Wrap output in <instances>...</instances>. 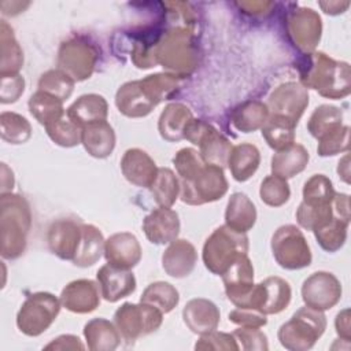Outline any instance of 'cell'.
Returning <instances> with one entry per match:
<instances>
[{
  "mask_svg": "<svg viewBox=\"0 0 351 351\" xmlns=\"http://www.w3.org/2000/svg\"><path fill=\"white\" fill-rule=\"evenodd\" d=\"M222 280L228 299L236 307H243L254 287V267L250 258L247 255L237 258L225 270Z\"/></svg>",
  "mask_w": 351,
  "mask_h": 351,
  "instance_id": "obj_16",
  "label": "cell"
},
{
  "mask_svg": "<svg viewBox=\"0 0 351 351\" xmlns=\"http://www.w3.org/2000/svg\"><path fill=\"white\" fill-rule=\"evenodd\" d=\"M74 88V80L62 70H48L38 80V90L51 93L60 100H66Z\"/></svg>",
  "mask_w": 351,
  "mask_h": 351,
  "instance_id": "obj_44",
  "label": "cell"
},
{
  "mask_svg": "<svg viewBox=\"0 0 351 351\" xmlns=\"http://www.w3.org/2000/svg\"><path fill=\"white\" fill-rule=\"evenodd\" d=\"M291 302V287L280 277H269L252 287L243 308H252L265 315L277 314Z\"/></svg>",
  "mask_w": 351,
  "mask_h": 351,
  "instance_id": "obj_12",
  "label": "cell"
},
{
  "mask_svg": "<svg viewBox=\"0 0 351 351\" xmlns=\"http://www.w3.org/2000/svg\"><path fill=\"white\" fill-rule=\"evenodd\" d=\"M182 318L193 333L204 335L217 329L219 324V310L211 300L196 298L185 304Z\"/></svg>",
  "mask_w": 351,
  "mask_h": 351,
  "instance_id": "obj_24",
  "label": "cell"
},
{
  "mask_svg": "<svg viewBox=\"0 0 351 351\" xmlns=\"http://www.w3.org/2000/svg\"><path fill=\"white\" fill-rule=\"evenodd\" d=\"M30 225L32 214L26 199L15 193H3L0 199V251L3 258L15 259L23 254Z\"/></svg>",
  "mask_w": 351,
  "mask_h": 351,
  "instance_id": "obj_3",
  "label": "cell"
},
{
  "mask_svg": "<svg viewBox=\"0 0 351 351\" xmlns=\"http://www.w3.org/2000/svg\"><path fill=\"white\" fill-rule=\"evenodd\" d=\"M84 335L88 341V348L92 351L114 350L121 341L118 329L106 318L90 319L84 328Z\"/></svg>",
  "mask_w": 351,
  "mask_h": 351,
  "instance_id": "obj_33",
  "label": "cell"
},
{
  "mask_svg": "<svg viewBox=\"0 0 351 351\" xmlns=\"http://www.w3.org/2000/svg\"><path fill=\"white\" fill-rule=\"evenodd\" d=\"M121 170L129 182L143 188H149L158 173L152 158L138 148H130L123 154Z\"/></svg>",
  "mask_w": 351,
  "mask_h": 351,
  "instance_id": "obj_22",
  "label": "cell"
},
{
  "mask_svg": "<svg viewBox=\"0 0 351 351\" xmlns=\"http://www.w3.org/2000/svg\"><path fill=\"white\" fill-rule=\"evenodd\" d=\"M298 67L304 88H313L329 99H340L350 93L348 63L336 62L324 52H311L300 59Z\"/></svg>",
  "mask_w": 351,
  "mask_h": 351,
  "instance_id": "obj_2",
  "label": "cell"
},
{
  "mask_svg": "<svg viewBox=\"0 0 351 351\" xmlns=\"http://www.w3.org/2000/svg\"><path fill=\"white\" fill-rule=\"evenodd\" d=\"M308 162V152L300 144H291L289 147L277 151L271 158V173L281 178H291L304 170Z\"/></svg>",
  "mask_w": 351,
  "mask_h": 351,
  "instance_id": "obj_30",
  "label": "cell"
},
{
  "mask_svg": "<svg viewBox=\"0 0 351 351\" xmlns=\"http://www.w3.org/2000/svg\"><path fill=\"white\" fill-rule=\"evenodd\" d=\"M335 195L332 181L324 174H314L304 182L303 202H328Z\"/></svg>",
  "mask_w": 351,
  "mask_h": 351,
  "instance_id": "obj_46",
  "label": "cell"
},
{
  "mask_svg": "<svg viewBox=\"0 0 351 351\" xmlns=\"http://www.w3.org/2000/svg\"><path fill=\"white\" fill-rule=\"evenodd\" d=\"M326 328V318L322 311L308 306L299 308L292 318L282 324L278 330V340L282 347L292 351L311 348Z\"/></svg>",
  "mask_w": 351,
  "mask_h": 351,
  "instance_id": "obj_6",
  "label": "cell"
},
{
  "mask_svg": "<svg viewBox=\"0 0 351 351\" xmlns=\"http://www.w3.org/2000/svg\"><path fill=\"white\" fill-rule=\"evenodd\" d=\"M178 85V77L170 73L151 74L144 80L123 84L115 95V104L126 117H145L162 100L170 97Z\"/></svg>",
  "mask_w": 351,
  "mask_h": 351,
  "instance_id": "obj_1",
  "label": "cell"
},
{
  "mask_svg": "<svg viewBox=\"0 0 351 351\" xmlns=\"http://www.w3.org/2000/svg\"><path fill=\"white\" fill-rule=\"evenodd\" d=\"M156 64H162L170 74L185 77L197 64V51L189 27L177 26L167 30L156 44Z\"/></svg>",
  "mask_w": 351,
  "mask_h": 351,
  "instance_id": "obj_4",
  "label": "cell"
},
{
  "mask_svg": "<svg viewBox=\"0 0 351 351\" xmlns=\"http://www.w3.org/2000/svg\"><path fill=\"white\" fill-rule=\"evenodd\" d=\"M197 254L186 240H173L162 255V266L165 271L176 278L186 277L195 269Z\"/></svg>",
  "mask_w": 351,
  "mask_h": 351,
  "instance_id": "obj_23",
  "label": "cell"
},
{
  "mask_svg": "<svg viewBox=\"0 0 351 351\" xmlns=\"http://www.w3.org/2000/svg\"><path fill=\"white\" fill-rule=\"evenodd\" d=\"M295 128L296 125L285 118L269 115L267 121L262 126V136L265 137L269 147L276 151H281L293 144Z\"/></svg>",
  "mask_w": 351,
  "mask_h": 351,
  "instance_id": "obj_37",
  "label": "cell"
},
{
  "mask_svg": "<svg viewBox=\"0 0 351 351\" xmlns=\"http://www.w3.org/2000/svg\"><path fill=\"white\" fill-rule=\"evenodd\" d=\"M1 138L10 144L26 143L32 136V126L27 119L16 112H1Z\"/></svg>",
  "mask_w": 351,
  "mask_h": 351,
  "instance_id": "obj_42",
  "label": "cell"
},
{
  "mask_svg": "<svg viewBox=\"0 0 351 351\" xmlns=\"http://www.w3.org/2000/svg\"><path fill=\"white\" fill-rule=\"evenodd\" d=\"M60 310V300L49 292H36L22 303L16 325L27 336H38L45 332L55 321Z\"/></svg>",
  "mask_w": 351,
  "mask_h": 351,
  "instance_id": "obj_8",
  "label": "cell"
},
{
  "mask_svg": "<svg viewBox=\"0 0 351 351\" xmlns=\"http://www.w3.org/2000/svg\"><path fill=\"white\" fill-rule=\"evenodd\" d=\"M96 277L101 296L111 303L126 298L136 289V278L128 269H121L107 263L97 270Z\"/></svg>",
  "mask_w": 351,
  "mask_h": 351,
  "instance_id": "obj_19",
  "label": "cell"
},
{
  "mask_svg": "<svg viewBox=\"0 0 351 351\" xmlns=\"http://www.w3.org/2000/svg\"><path fill=\"white\" fill-rule=\"evenodd\" d=\"M302 298L306 306L325 311L341 298L340 281L328 271H315L302 285Z\"/></svg>",
  "mask_w": 351,
  "mask_h": 351,
  "instance_id": "obj_14",
  "label": "cell"
},
{
  "mask_svg": "<svg viewBox=\"0 0 351 351\" xmlns=\"http://www.w3.org/2000/svg\"><path fill=\"white\" fill-rule=\"evenodd\" d=\"M149 189L159 207L170 208L178 197L180 181L170 169L159 167Z\"/></svg>",
  "mask_w": 351,
  "mask_h": 351,
  "instance_id": "obj_39",
  "label": "cell"
},
{
  "mask_svg": "<svg viewBox=\"0 0 351 351\" xmlns=\"http://www.w3.org/2000/svg\"><path fill=\"white\" fill-rule=\"evenodd\" d=\"M51 348H56V350H64V348L66 350H75V348H80V350H82L84 346L80 343V339L77 336L63 335V336H59L58 339H55L48 346H45V350H51Z\"/></svg>",
  "mask_w": 351,
  "mask_h": 351,
  "instance_id": "obj_52",
  "label": "cell"
},
{
  "mask_svg": "<svg viewBox=\"0 0 351 351\" xmlns=\"http://www.w3.org/2000/svg\"><path fill=\"white\" fill-rule=\"evenodd\" d=\"M271 251L277 263L288 270L303 269L311 263L310 247L295 225H284L274 232Z\"/></svg>",
  "mask_w": 351,
  "mask_h": 351,
  "instance_id": "obj_10",
  "label": "cell"
},
{
  "mask_svg": "<svg viewBox=\"0 0 351 351\" xmlns=\"http://www.w3.org/2000/svg\"><path fill=\"white\" fill-rule=\"evenodd\" d=\"M99 285L92 280H75L67 284L60 293V303L70 311L85 314L93 311L100 303Z\"/></svg>",
  "mask_w": 351,
  "mask_h": 351,
  "instance_id": "obj_20",
  "label": "cell"
},
{
  "mask_svg": "<svg viewBox=\"0 0 351 351\" xmlns=\"http://www.w3.org/2000/svg\"><path fill=\"white\" fill-rule=\"evenodd\" d=\"M248 252V237L226 225L217 228L203 245L204 266L214 274L222 276L225 270L241 255Z\"/></svg>",
  "mask_w": 351,
  "mask_h": 351,
  "instance_id": "obj_5",
  "label": "cell"
},
{
  "mask_svg": "<svg viewBox=\"0 0 351 351\" xmlns=\"http://www.w3.org/2000/svg\"><path fill=\"white\" fill-rule=\"evenodd\" d=\"M191 110L181 103H171L162 111L158 122L160 136L167 141H180L184 138V130L192 119Z\"/></svg>",
  "mask_w": 351,
  "mask_h": 351,
  "instance_id": "obj_29",
  "label": "cell"
},
{
  "mask_svg": "<svg viewBox=\"0 0 351 351\" xmlns=\"http://www.w3.org/2000/svg\"><path fill=\"white\" fill-rule=\"evenodd\" d=\"M308 106V93L299 82H285L276 88L269 97L271 115H277L298 125Z\"/></svg>",
  "mask_w": 351,
  "mask_h": 351,
  "instance_id": "obj_15",
  "label": "cell"
},
{
  "mask_svg": "<svg viewBox=\"0 0 351 351\" xmlns=\"http://www.w3.org/2000/svg\"><path fill=\"white\" fill-rule=\"evenodd\" d=\"M287 32L298 49L311 53L319 43L322 22L314 10L300 7L288 14Z\"/></svg>",
  "mask_w": 351,
  "mask_h": 351,
  "instance_id": "obj_13",
  "label": "cell"
},
{
  "mask_svg": "<svg viewBox=\"0 0 351 351\" xmlns=\"http://www.w3.org/2000/svg\"><path fill=\"white\" fill-rule=\"evenodd\" d=\"M25 89V80L19 74L3 75L0 88V101L3 104L14 103L19 99Z\"/></svg>",
  "mask_w": 351,
  "mask_h": 351,
  "instance_id": "obj_50",
  "label": "cell"
},
{
  "mask_svg": "<svg viewBox=\"0 0 351 351\" xmlns=\"http://www.w3.org/2000/svg\"><path fill=\"white\" fill-rule=\"evenodd\" d=\"M228 191L223 170L215 165L203 163L192 176L180 180L181 200L191 206H199L221 199Z\"/></svg>",
  "mask_w": 351,
  "mask_h": 351,
  "instance_id": "obj_7",
  "label": "cell"
},
{
  "mask_svg": "<svg viewBox=\"0 0 351 351\" xmlns=\"http://www.w3.org/2000/svg\"><path fill=\"white\" fill-rule=\"evenodd\" d=\"M97 60L96 49L81 38L62 43L58 52V67L74 81H82L92 75Z\"/></svg>",
  "mask_w": 351,
  "mask_h": 351,
  "instance_id": "obj_11",
  "label": "cell"
},
{
  "mask_svg": "<svg viewBox=\"0 0 351 351\" xmlns=\"http://www.w3.org/2000/svg\"><path fill=\"white\" fill-rule=\"evenodd\" d=\"M256 221V210L254 203L245 193L236 192L229 197L225 211V225L230 229L247 233Z\"/></svg>",
  "mask_w": 351,
  "mask_h": 351,
  "instance_id": "obj_28",
  "label": "cell"
},
{
  "mask_svg": "<svg viewBox=\"0 0 351 351\" xmlns=\"http://www.w3.org/2000/svg\"><path fill=\"white\" fill-rule=\"evenodd\" d=\"M261 162V154L259 149L252 144H239L232 147L228 166L230 169L232 177L239 181H247L254 176V173L258 170Z\"/></svg>",
  "mask_w": 351,
  "mask_h": 351,
  "instance_id": "obj_32",
  "label": "cell"
},
{
  "mask_svg": "<svg viewBox=\"0 0 351 351\" xmlns=\"http://www.w3.org/2000/svg\"><path fill=\"white\" fill-rule=\"evenodd\" d=\"M341 121H343V114L340 108L329 104H322L313 111L307 122V129L313 137L319 140L324 136L343 126Z\"/></svg>",
  "mask_w": 351,
  "mask_h": 351,
  "instance_id": "obj_38",
  "label": "cell"
},
{
  "mask_svg": "<svg viewBox=\"0 0 351 351\" xmlns=\"http://www.w3.org/2000/svg\"><path fill=\"white\" fill-rule=\"evenodd\" d=\"M66 115L78 126L85 128L95 122L107 121L108 104L100 95H82L67 108Z\"/></svg>",
  "mask_w": 351,
  "mask_h": 351,
  "instance_id": "obj_25",
  "label": "cell"
},
{
  "mask_svg": "<svg viewBox=\"0 0 351 351\" xmlns=\"http://www.w3.org/2000/svg\"><path fill=\"white\" fill-rule=\"evenodd\" d=\"M236 340H240L244 350H267L266 335L259 330V328H245L241 326L233 332Z\"/></svg>",
  "mask_w": 351,
  "mask_h": 351,
  "instance_id": "obj_49",
  "label": "cell"
},
{
  "mask_svg": "<svg viewBox=\"0 0 351 351\" xmlns=\"http://www.w3.org/2000/svg\"><path fill=\"white\" fill-rule=\"evenodd\" d=\"M269 118V107L259 100H248L239 104L232 112L233 126L243 132L250 133L261 129Z\"/></svg>",
  "mask_w": 351,
  "mask_h": 351,
  "instance_id": "obj_34",
  "label": "cell"
},
{
  "mask_svg": "<svg viewBox=\"0 0 351 351\" xmlns=\"http://www.w3.org/2000/svg\"><path fill=\"white\" fill-rule=\"evenodd\" d=\"M229 321L245 328H261L267 322L265 314L252 308H243V307H237L233 311H230Z\"/></svg>",
  "mask_w": 351,
  "mask_h": 351,
  "instance_id": "obj_51",
  "label": "cell"
},
{
  "mask_svg": "<svg viewBox=\"0 0 351 351\" xmlns=\"http://www.w3.org/2000/svg\"><path fill=\"white\" fill-rule=\"evenodd\" d=\"M196 350H239L236 337L229 333L211 330L202 335L195 346Z\"/></svg>",
  "mask_w": 351,
  "mask_h": 351,
  "instance_id": "obj_48",
  "label": "cell"
},
{
  "mask_svg": "<svg viewBox=\"0 0 351 351\" xmlns=\"http://www.w3.org/2000/svg\"><path fill=\"white\" fill-rule=\"evenodd\" d=\"M319 5H321V8H322L326 14L337 15V14L344 12V11L348 8L350 3H348V1H344V3H341V1H329V3L321 1Z\"/></svg>",
  "mask_w": 351,
  "mask_h": 351,
  "instance_id": "obj_54",
  "label": "cell"
},
{
  "mask_svg": "<svg viewBox=\"0 0 351 351\" xmlns=\"http://www.w3.org/2000/svg\"><path fill=\"white\" fill-rule=\"evenodd\" d=\"M348 136L350 128L340 126L337 130L324 136L318 140V155L321 156H332L348 149Z\"/></svg>",
  "mask_w": 351,
  "mask_h": 351,
  "instance_id": "obj_47",
  "label": "cell"
},
{
  "mask_svg": "<svg viewBox=\"0 0 351 351\" xmlns=\"http://www.w3.org/2000/svg\"><path fill=\"white\" fill-rule=\"evenodd\" d=\"M197 147L199 155L204 163L215 165L219 167L228 165L232 144L213 125L208 123L197 143Z\"/></svg>",
  "mask_w": 351,
  "mask_h": 351,
  "instance_id": "obj_27",
  "label": "cell"
},
{
  "mask_svg": "<svg viewBox=\"0 0 351 351\" xmlns=\"http://www.w3.org/2000/svg\"><path fill=\"white\" fill-rule=\"evenodd\" d=\"M336 330L339 333V336L348 341L350 340V310L348 308H344L343 311H340L336 317Z\"/></svg>",
  "mask_w": 351,
  "mask_h": 351,
  "instance_id": "obj_53",
  "label": "cell"
},
{
  "mask_svg": "<svg viewBox=\"0 0 351 351\" xmlns=\"http://www.w3.org/2000/svg\"><path fill=\"white\" fill-rule=\"evenodd\" d=\"M163 321V313L140 302L138 304L123 303L114 314L115 326L126 341H136L138 337L155 332Z\"/></svg>",
  "mask_w": 351,
  "mask_h": 351,
  "instance_id": "obj_9",
  "label": "cell"
},
{
  "mask_svg": "<svg viewBox=\"0 0 351 351\" xmlns=\"http://www.w3.org/2000/svg\"><path fill=\"white\" fill-rule=\"evenodd\" d=\"M178 291L171 284L165 281H156L149 284L140 298V302L148 303L159 308L163 314L171 311L178 304Z\"/></svg>",
  "mask_w": 351,
  "mask_h": 351,
  "instance_id": "obj_40",
  "label": "cell"
},
{
  "mask_svg": "<svg viewBox=\"0 0 351 351\" xmlns=\"http://www.w3.org/2000/svg\"><path fill=\"white\" fill-rule=\"evenodd\" d=\"M104 243L103 234L96 226L81 223V239L73 263L80 267L95 265L104 252Z\"/></svg>",
  "mask_w": 351,
  "mask_h": 351,
  "instance_id": "obj_31",
  "label": "cell"
},
{
  "mask_svg": "<svg viewBox=\"0 0 351 351\" xmlns=\"http://www.w3.org/2000/svg\"><path fill=\"white\" fill-rule=\"evenodd\" d=\"M347 221L340 218H333L325 225L317 228L314 232V236L318 241V244L328 252H335L340 250L347 239Z\"/></svg>",
  "mask_w": 351,
  "mask_h": 351,
  "instance_id": "obj_41",
  "label": "cell"
},
{
  "mask_svg": "<svg viewBox=\"0 0 351 351\" xmlns=\"http://www.w3.org/2000/svg\"><path fill=\"white\" fill-rule=\"evenodd\" d=\"M81 143L89 155L99 159L107 158L115 147L114 129L107 121L90 123L82 128Z\"/></svg>",
  "mask_w": 351,
  "mask_h": 351,
  "instance_id": "obj_26",
  "label": "cell"
},
{
  "mask_svg": "<svg viewBox=\"0 0 351 351\" xmlns=\"http://www.w3.org/2000/svg\"><path fill=\"white\" fill-rule=\"evenodd\" d=\"M81 239V223L73 219L53 221L48 229V247L60 259L73 261Z\"/></svg>",
  "mask_w": 351,
  "mask_h": 351,
  "instance_id": "obj_17",
  "label": "cell"
},
{
  "mask_svg": "<svg viewBox=\"0 0 351 351\" xmlns=\"http://www.w3.org/2000/svg\"><path fill=\"white\" fill-rule=\"evenodd\" d=\"M143 230L154 244L171 243L180 233L178 214L169 207L155 208L144 218Z\"/></svg>",
  "mask_w": 351,
  "mask_h": 351,
  "instance_id": "obj_21",
  "label": "cell"
},
{
  "mask_svg": "<svg viewBox=\"0 0 351 351\" xmlns=\"http://www.w3.org/2000/svg\"><path fill=\"white\" fill-rule=\"evenodd\" d=\"M104 256L110 265L130 270L141 259V247L134 234L114 233L104 243Z\"/></svg>",
  "mask_w": 351,
  "mask_h": 351,
  "instance_id": "obj_18",
  "label": "cell"
},
{
  "mask_svg": "<svg viewBox=\"0 0 351 351\" xmlns=\"http://www.w3.org/2000/svg\"><path fill=\"white\" fill-rule=\"evenodd\" d=\"M0 47H1V64L0 74L11 75L18 74L23 63V53L14 37L12 29L8 26L5 21L0 23Z\"/></svg>",
  "mask_w": 351,
  "mask_h": 351,
  "instance_id": "obj_35",
  "label": "cell"
},
{
  "mask_svg": "<svg viewBox=\"0 0 351 351\" xmlns=\"http://www.w3.org/2000/svg\"><path fill=\"white\" fill-rule=\"evenodd\" d=\"M45 130L55 144L66 148L78 145L82 138V128L67 118V115L45 126Z\"/></svg>",
  "mask_w": 351,
  "mask_h": 351,
  "instance_id": "obj_43",
  "label": "cell"
},
{
  "mask_svg": "<svg viewBox=\"0 0 351 351\" xmlns=\"http://www.w3.org/2000/svg\"><path fill=\"white\" fill-rule=\"evenodd\" d=\"M29 110L32 115L44 126H48L64 117L63 100L44 90H37L30 96Z\"/></svg>",
  "mask_w": 351,
  "mask_h": 351,
  "instance_id": "obj_36",
  "label": "cell"
},
{
  "mask_svg": "<svg viewBox=\"0 0 351 351\" xmlns=\"http://www.w3.org/2000/svg\"><path fill=\"white\" fill-rule=\"evenodd\" d=\"M259 195L265 204L271 207H280L288 202L291 191L285 178L271 174L262 181Z\"/></svg>",
  "mask_w": 351,
  "mask_h": 351,
  "instance_id": "obj_45",
  "label": "cell"
}]
</instances>
